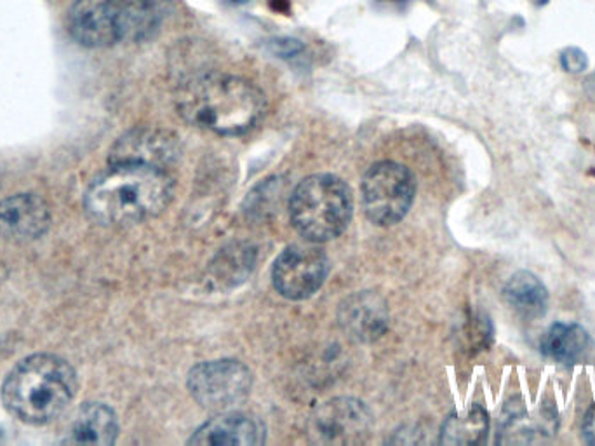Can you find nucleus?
<instances>
[{"mask_svg": "<svg viewBox=\"0 0 595 446\" xmlns=\"http://www.w3.org/2000/svg\"><path fill=\"white\" fill-rule=\"evenodd\" d=\"M174 105L185 123L222 137L246 135L268 110L256 84L229 74L193 75L178 86Z\"/></svg>", "mask_w": 595, "mask_h": 446, "instance_id": "nucleus-1", "label": "nucleus"}, {"mask_svg": "<svg viewBox=\"0 0 595 446\" xmlns=\"http://www.w3.org/2000/svg\"><path fill=\"white\" fill-rule=\"evenodd\" d=\"M173 177L156 166L110 164L86 192V211L103 225H129L159 215L173 199Z\"/></svg>", "mask_w": 595, "mask_h": 446, "instance_id": "nucleus-2", "label": "nucleus"}, {"mask_svg": "<svg viewBox=\"0 0 595 446\" xmlns=\"http://www.w3.org/2000/svg\"><path fill=\"white\" fill-rule=\"evenodd\" d=\"M77 391L74 368L59 355L35 354L18 363L2 385L9 414L41 426L60 417Z\"/></svg>", "mask_w": 595, "mask_h": 446, "instance_id": "nucleus-3", "label": "nucleus"}, {"mask_svg": "<svg viewBox=\"0 0 595 446\" xmlns=\"http://www.w3.org/2000/svg\"><path fill=\"white\" fill-rule=\"evenodd\" d=\"M352 211V192L334 174L305 178L289 201L293 225L310 243L341 236L349 227Z\"/></svg>", "mask_w": 595, "mask_h": 446, "instance_id": "nucleus-4", "label": "nucleus"}, {"mask_svg": "<svg viewBox=\"0 0 595 446\" xmlns=\"http://www.w3.org/2000/svg\"><path fill=\"white\" fill-rule=\"evenodd\" d=\"M415 177L399 162H378L362 180L365 216L380 227L401 222L415 201Z\"/></svg>", "mask_w": 595, "mask_h": 446, "instance_id": "nucleus-5", "label": "nucleus"}, {"mask_svg": "<svg viewBox=\"0 0 595 446\" xmlns=\"http://www.w3.org/2000/svg\"><path fill=\"white\" fill-rule=\"evenodd\" d=\"M187 387L202 408L226 412L249 396L253 375L241 361H208L192 368Z\"/></svg>", "mask_w": 595, "mask_h": 446, "instance_id": "nucleus-6", "label": "nucleus"}, {"mask_svg": "<svg viewBox=\"0 0 595 446\" xmlns=\"http://www.w3.org/2000/svg\"><path fill=\"white\" fill-rule=\"evenodd\" d=\"M131 0H75L68 13V32L83 47L102 50L126 39Z\"/></svg>", "mask_w": 595, "mask_h": 446, "instance_id": "nucleus-7", "label": "nucleus"}, {"mask_svg": "<svg viewBox=\"0 0 595 446\" xmlns=\"http://www.w3.org/2000/svg\"><path fill=\"white\" fill-rule=\"evenodd\" d=\"M373 431L370 408L355 397L326 401L308 421V436L317 445H361Z\"/></svg>", "mask_w": 595, "mask_h": 446, "instance_id": "nucleus-8", "label": "nucleus"}, {"mask_svg": "<svg viewBox=\"0 0 595 446\" xmlns=\"http://www.w3.org/2000/svg\"><path fill=\"white\" fill-rule=\"evenodd\" d=\"M328 274L329 261L322 249L293 244L280 253L274 264L272 279L283 297L289 300H305L322 288Z\"/></svg>", "mask_w": 595, "mask_h": 446, "instance_id": "nucleus-9", "label": "nucleus"}, {"mask_svg": "<svg viewBox=\"0 0 595 446\" xmlns=\"http://www.w3.org/2000/svg\"><path fill=\"white\" fill-rule=\"evenodd\" d=\"M180 144L173 132L156 128H138L124 135L110 152V164L131 162V164L156 166L168 170L177 161Z\"/></svg>", "mask_w": 595, "mask_h": 446, "instance_id": "nucleus-10", "label": "nucleus"}, {"mask_svg": "<svg viewBox=\"0 0 595 446\" xmlns=\"http://www.w3.org/2000/svg\"><path fill=\"white\" fill-rule=\"evenodd\" d=\"M51 213L44 199L35 194H17L0 201V237L26 243L44 236Z\"/></svg>", "mask_w": 595, "mask_h": 446, "instance_id": "nucleus-11", "label": "nucleus"}, {"mask_svg": "<svg viewBox=\"0 0 595 446\" xmlns=\"http://www.w3.org/2000/svg\"><path fill=\"white\" fill-rule=\"evenodd\" d=\"M338 321L350 339L364 343L374 342L383 337L389 327V306L382 295L359 291L341 304Z\"/></svg>", "mask_w": 595, "mask_h": 446, "instance_id": "nucleus-12", "label": "nucleus"}, {"mask_svg": "<svg viewBox=\"0 0 595 446\" xmlns=\"http://www.w3.org/2000/svg\"><path fill=\"white\" fill-rule=\"evenodd\" d=\"M198 446H256L265 443L262 422L246 414H226L211 418L189 439Z\"/></svg>", "mask_w": 595, "mask_h": 446, "instance_id": "nucleus-13", "label": "nucleus"}, {"mask_svg": "<svg viewBox=\"0 0 595 446\" xmlns=\"http://www.w3.org/2000/svg\"><path fill=\"white\" fill-rule=\"evenodd\" d=\"M119 434L116 414L102 403H87L78 410L72 424L71 438L74 445H114Z\"/></svg>", "mask_w": 595, "mask_h": 446, "instance_id": "nucleus-14", "label": "nucleus"}, {"mask_svg": "<svg viewBox=\"0 0 595 446\" xmlns=\"http://www.w3.org/2000/svg\"><path fill=\"white\" fill-rule=\"evenodd\" d=\"M543 355L561 364H576L591 349V334L576 322H555L540 343Z\"/></svg>", "mask_w": 595, "mask_h": 446, "instance_id": "nucleus-15", "label": "nucleus"}, {"mask_svg": "<svg viewBox=\"0 0 595 446\" xmlns=\"http://www.w3.org/2000/svg\"><path fill=\"white\" fill-rule=\"evenodd\" d=\"M503 297L525 319L542 318L549 307V291L533 273L513 274L503 288Z\"/></svg>", "mask_w": 595, "mask_h": 446, "instance_id": "nucleus-16", "label": "nucleus"}, {"mask_svg": "<svg viewBox=\"0 0 595 446\" xmlns=\"http://www.w3.org/2000/svg\"><path fill=\"white\" fill-rule=\"evenodd\" d=\"M489 417L482 406L474 405L467 412L451 415L444 422L439 442L443 445H482L488 438Z\"/></svg>", "mask_w": 595, "mask_h": 446, "instance_id": "nucleus-17", "label": "nucleus"}, {"mask_svg": "<svg viewBox=\"0 0 595 446\" xmlns=\"http://www.w3.org/2000/svg\"><path fill=\"white\" fill-rule=\"evenodd\" d=\"M169 13V0H131L124 41L144 42L152 39L164 25Z\"/></svg>", "mask_w": 595, "mask_h": 446, "instance_id": "nucleus-18", "label": "nucleus"}, {"mask_svg": "<svg viewBox=\"0 0 595 446\" xmlns=\"http://www.w3.org/2000/svg\"><path fill=\"white\" fill-rule=\"evenodd\" d=\"M246 258H253V253L247 249L246 246H237V248H229L219 256V261L214 262V273L219 274L220 282H229L237 279L241 282V277L246 276L249 273L247 267L243 265H234L235 262L246 261Z\"/></svg>", "mask_w": 595, "mask_h": 446, "instance_id": "nucleus-19", "label": "nucleus"}, {"mask_svg": "<svg viewBox=\"0 0 595 446\" xmlns=\"http://www.w3.org/2000/svg\"><path fill=\"white\" fill-rule=\"evenodd\" d=\"M464 339L467 342V348L472 349V351L488 348L489 342L493 339V328H491L489 318L476 315L468 319L464 327Z\"/></svg>", "mask_w": 595, "mask_h": 446, "instance_id": "nucleus-20", "label": "nucleus"}, {"mask_svg": "<svg viewBox=\"0 0 595 446\" xmlns=\"http://www.w3.org/2000/svg\"><path fill=\"white\" fill-rule=\"evenodd\" d=\"M267 50L277 59L295 62L304 56L307 47L304 42L295 38H274L267 42Z\"/></svg>", "mask_w": 595, "mask_h": 446, "instance_id": "nucleus-21", "label": "nucleus"}, {"mask_svg": "<svg viewBox=\"0 0 595 446\" xmlns=\"http://www.w3.org/2000/svg\"><path fill=\"white\" fill-rule=\"evenodd\" d=\"M561 65L570 74H582V72L588 68L587 54H585V51L580 50V47H566L561 53Z\"/></svg>", "mask_w": 595, "mask_h": 446, "instance_id": "nucleus-22", "label": "nucleus"}, {"mask_svg": "<svg viewBox=\"0 0 595 446\" xmlns=\"http://www.w3.org/2000/svg\"><path fill=\"white\" fill-rule=\"evenodd\" d=\"M268 8L277 14L291 13V0H268Z\"/></svg>", "mask_w": 595, "mask_h": 446, "instance_id": "nucleus-23", "label": "nucleus"}, {"mask_svg": "<svg viewBox=\"0 0 595 446\" xmlns=\"http://www.w3.org/2000/svg\"><path fill=\"white\" fill-rule=\"evenodd\" d=\"M232 4H235V6H243V4H247V2H251V0H231Z\"/></svg>", "mask_w": 595, "mask_h": 446, "instance_id": "nucleus-24", "label": "nucleus"}]
</instances>
